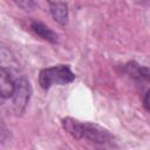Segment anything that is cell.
<instances>
[{
  "label": "cell",
  "instance_id": "cell-1",
  "mask_svg": "<svg viewBox=\"0 0 150 150\" xmlns=\"http://www.w3.org/2000/svg\"><path fill=\"white\" fill-rule=\"evenodd\" d=\"M61 123L66 132L76 139H84L94 144H108L114 139L109 130L96 123L83 122L73 117H64Z\"/></svg>",
  "mask_w": 150,
  "mask_h": 150
},
{
  "label": "cell",
  "instance_id": "cell-2",
  "mask_svg": "<svg viewBox=\"0 0 150 150\" xmlns=\"http://www.w3.org/2000/svg\"><path fill=\"white\" fill-rule=\"evenodd\" d=\"M75 80V74L66 64H57L43 68L39 73V84L42 89L48 90L53 86H64Z\"/></svg>",
  "mask_w": 150,
  "mask_h": 150
},
{
  "label": "cell",
  "instance_id": "cell-3",
  "mask_svg": "<svg viewBox=\"0 0 150 150\" xmlns=\"http://www.w3.org/2000/svg\"><path fill=\"white\" fill-rule=\"evenodd\" d=\"M30 94H32V88L27 79L23 76L16 79L15 91L12 96V107L18 115L26 109V105L30 98Z\"/></svg>",
  "mask_w": 150,
  "mask_h": 150
},
{
  "label": "cell",
  "instance_id": "cell-4",
  "mask_svg": "<svg viewBox=\"0 0 150 150\" xmlns=\"http://www.w3.org/2000/svg\"><path fill=\"white\" fill-rule=\"evenodd\" d=\"M16 86V79H13L11 70H8L6 67H1L0 71V94L2 100L12 98Z\"/></svg>",
  "mask_w": 150,
  "mask_h": 150
},
{
  "label": "cell",
  "instance_id": "cell-5",
  "mask_svg": "<svg viewBox=\"0 0 150 150\" xmlns=\"http://www.w3.org/2000/svg\"><path fill=\"white\" fill-rule=\"evenodd\" d=\"M30 29L35 35L43 39L45 41H48V42L54 43V45L57 43V41H59L57 34L53 29H50L48 26L42 23L41 21H36V20L32 21L30 22Z\"/></svg>",
  "mask_w": 150,
  "mask_h": 150
},
{
  "label": "cell",
  "instance_id": "cell-6",
  "mask_svg": "<svg viewBox=\"0 0 150 150\" xmlns=\"http://www.w3.org/2000/svg\"><path fill=\"white\" fill-rule=\"evenodd\" d=\"M50 13L56 22L64 26L68 22V7L64 2L56 1L50 4Z\"/></svg>",
  "mask_w": 150,
  "mask_h": 150
},
{
  "label": "cell",
  "instance_id": "cell-7",
  "mask_svg": "<svg viewBox=\"0 0 150 150\" xmlns=\"http://www.w3.org/2000/svg\"><path fill=\"white\" fill-rule=\"evenodd\" d=\"M19 7H21L22 9H26V11H29L32 8L35 7V2L34 0H13Z\"/></svg>",
  "mask_w": 150,
  "mask_h": 150
},
{
  "label": "cell",
  "instance_id": "cell-8",
  "mask_svg": "<svg viewBox=\"0 0 150 150\" xmlns=\"http://www.w3.org/2000/svg\"><path fill=\"white\" fill-rule=\"evenodd\" d=\"M50 4H53V2H56V1H59V0H48Z\"/></svg>",
  "mask_w": 150,
  "mask_h": 150
}]
</instances>
